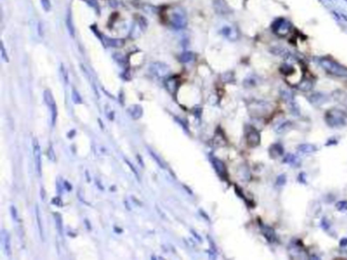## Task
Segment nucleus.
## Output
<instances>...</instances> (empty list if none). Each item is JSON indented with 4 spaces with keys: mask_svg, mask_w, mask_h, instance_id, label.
<instances>
[{
    "mask_svg": "<svg viewBox=\"0 0 347 260\" xmlns=\"http://www.w3.org/2000/svg\"><path fill=\"white\" fill-rule=\"evenodd\" d=\"M320 63H321L322 67L330 74L338 76V77L347 78V67H345V66L339 64V63L335 62L334 60L329 58L321 59Z\"/></svg>",
    "mask_w": 347,
    "mask_h": 260,
    "instance_id": "f257e3e1",
    "label": "nucleus"
},
{
    "mask_svg": "<svg viewBox=\"0 0 347 260\" xmlns=\"http://www.w3.org/2000/svg\"><path fill=\"white\" fill-rule=\"evenodd\" d=\"M325 121L327 125L333 128H338L342 127V126L346 125V119L344 114L337 109H331L326 112L325 115Z\"/></svg>",
    "mask_w": 347,
    "mask_h": 260,
    "instance_id": "f03ea898",
    "label": "nucleus"
},
{
    "mask_svg": "<svg viewBox=\"0 0 347 260\" xmlns=\"http://www.w3.org/2000/svg\"><path fill=\"white\" fill-rule=\"evenodd\" d=\"M170 24L176 30H182L186 26L188 21H186L185 12L180 8H176L172 10L170 14Z\"/></svg>",
    "mask_w": 347,
    "mask_h": 260,
    "instance_id": "7ed1b4c3",
    "label": "nucleus"
},
{
    "mask_svg": "<svg viewBox=\"0 0 347 260\" xmlns=\"http://www.w3.org/2000/svg\"><path fill=\"white\" fill-rule=\"evenodd\" d=\"M44 99L45 102L47 104L48 108L50 109V112H51V122L52 125H55L56 119H57V106H56L55 100L53 98L52 93L49 91V89H46L44 92Z\"/></svg>",
    "mask_w": 347,
    "mask_h": 260,
    "instance_id": "20e7f679",
    "label": "nucleus"
},
{
    "mask_svg": "<svg viewBox=\"0 0 347 260\" xmlns=\"http://www.w3.org/2000/svg\"><path fill=\"white\" fill-rule=\"evenodd\" d=\"M33 154L35 159V166L37 173L39 176L42 175V158H41V148H40L39 141L37 138L33 139Z\"/></svg>",
    "mask_w": 347,
    "mask_h": 260,
    "instance_id": "39448f33",
    "label": "nucleus"
},
{
    "mask_svg": "<svg viewBox=\"0 0 347 260\" xmlns=\"http://www.w3.org/2000/svg\"><path fill=\"white\" fill-rule=\"evenodd\" d=\"M151 72L157 77H165L166 75L169 74V67L164 63L157 62L151 65Z\"/></svg>",
    "mask_w": 347,
    "mask_h": 260,
    "instance_id": "423d86ee",
    "label": "nucleus"
},
{
    "mask_svg": "<svg viewBox=\"0 0 347 260\" xmlns=\"http://www.w3.org/2000/svg\"><path fill=\"white\" fill-rule=\"evenodd\" d=\"M246 139H248V145H251L252 148H255V146L259 145L260 140H261V137H260V133L256 131L255 128L251 127L248 132V136H246Z\"/></svg>",
    "mask_w": 347,
    "mask_h": 260,
    "instance_id": "0eeeda50",
    "label": "nucleus"
},
{
    "mask_svg": "<svg viewBox=\"0 0 347 260\" xmlns=\"http://www.w3.org/2000/svg\"><path fill=\"white\" fill-rule=\"evenodd\" d=\"M261 230H262V233H263L264 237H265V238L268 240L270 243L277 242V240H278V239H277V235H276L275 231L271 228V227L263 225L261 227Z\"/></svg>",
    "mask_w": 347,
    "mask_h": 260,
    "instance_id": "6e6552de",
    "label": "nucleus"
},
{
    "mask_svg": "<svg viewBox=\"0 0 347 260\" xmlns=\"http://www.w3.org/2000/svg\"><path fill=\"white\" fill-rule=\"evenodd\" d=\"M297 151L301 154H313L317 151V146L313 144H309V143H305V144H300L297 146Z\"/></svg>",
    "mask_w": 347,
    "mask_h": 260,
    "instance_id": "1a4fd4ad",
    "label": "nucleus"
},
{
    "mask_svg": "<svg viewBox=\"0 0 347 260\" xmlns=\"http://www.w3.org/2000/svg\"><path fill=\"white\" fill-rule=\"evenodd\" d=\"M213 165H214L217 173L221 176V177H225L226 176V168L224 164L218 159H213Z\"/></svg>",
    "mask_w": 347,
    "mask_h": 260,
    "instance_id": "9d476101",
    "label": "nucleus"
},
{
    "mask_svg": "<svg viewBox=\"0 0 347 260\" xmlns=\"http://www.w3.org/2000/svg\"><path fill=\"white\" fill-rule=\"evenodd\" d=\"M128 113L129 115L131 116L133 119H139L142 117V114H143V109L141 106L139 105H133L131 108L128 109Z\"/></svg>",
    "mask_w": 347,
    "mask_h": 260,
    "instance_id": "9b49d317",
    "label": "nucleus"
},
{
    "mask_svg": "<svg viewBox=\"0 0 347 260\" xmlns=\"http://www.w3.org/2000/svg\"><path fill=\"white\" fill-rule=\"evenodd\" d=\"M65 24H66V28H67L69 35L71 37H75V26H73V21L71 18V10H68L67 15H66V19H65Z\"/></svg>",
    "mask_w": 347,
    "mask_h": 260,
    "instance_id": "f8f14e48",
    "label": "nucleus"
},
{
    "mask_svg": "<svg viewBox=\"0 0 347 260\" xmlns=\"http://www.w3.org/2000/svg\"><path fill=\"white\" fill-rule=\"evenodd\" d=\"M36 218H37V223H38V228H39V233H40V237L42 238V240H44V229H43V224L41 221V215H40V211H39V206L36 205Z\"/></svg>",
    "mask_w": 347,
    "mask_h": 260,
    "instance_id": "ddd939ff",
    "label": "nucleus"
},
{
    "mask_svg": "<svg viewBox=\"0 0 347 260\" xmlns=\"http://www.w3.org/2000/svg\"><path fill=\"white\" fill-rule=\"evenodd\" d=\"M270 154L273 156V158H276V156H282L283 154V148L282 145L280 144H273L270 148Z\"/></svg>",
    "mask_w": 347,
    "mask_h": 260,
    "instance_id": "4468645a",
    "label": "nucleus"
},
{
    "mask_svg": "<svg viewBox=\"0 0 347 260\" xmlns=\"http://www.w3.org/2000/svg\"><path fill=\"white\" fill-rule=\"evenodd\" d=\"M105 40H106V41H105L106 45L110 46V47H115V48H117V47H120V46H122V44H123V41H122V40H119V39L106 38Z\"/></svg>",
    "mask_w": 347,
    "mask_h": 260,
    "instance_id": "2eb2a0df",
    "label": "nucleus"
},
{
    "mask_svg": "<svg viewBox=\"0 0 347 260\" xmlns=\"http://www.w3.org/2000/svg\"><path fill=\"white\" fill-rule=\"evenodd\" d=\"M291 124H292V123L290 122V121H284V122H282L280 125L276 126V132H277V133H284V132H286V131H287V130L290 128V126H291Z\"/></svg>",
    "mask_w": 347,
    "mask_h": 260,
    "instance_id": "dca6fc26",
    "label": "nucleus"
},
{
    "mask_svg": "<svg viewBox=\"0 0 347 260\" xmlns=\"http://www.w3.org/2000/svg\"><path fill=\"white\" fill-rule=\"evenodd\" d=\"M54 216H55L56 228H57L59 234L62 235L63 234V224H62V218H61V215H60V213L55 212L54 213Z\"/></svg>",
    "mask_w": 347,
    "mask_h": 260,
    "instance_id": "f3484780",
    "label": "nucleus"
},
{
    "mask_svg": "<svg viewBox=\"0 0 347 260\" xmlns=\"http://www.w3.org/2000/svg\"><path fill=\"white\" fill-rule=\"evenodd\" d=\"M284 163H287V164H290V165L293 166V167H297V166L300 165V164H299V161L297 160V158H296L295 156L291 155V154L286 156V158L284 159Z\"/></svg>",
    "mask_w": 347,
    "mask_h": 260,
    "instance_id": "a211bd4d",
    "label": "nucleus"
},
{
    "mask_svg": "<svg viewBox=\"0 0 347 260\" xmlns=\"http://www.w3.org/2000/svg\"><path fill=\"white\" fill-rule=\"evenodd\" d=\"M192 59H193V53L189 52V51L182 53L179 57L180 62H182V63H188V62H191Z\"/></svg>",
    "mask_w": 347,
    "mask_h": 260,
    "instance_id": "6ab92c4d",
    "label": "nucleus"
},
{
    "mask_svg": "<svg viewBox=\"0 0 347 260\" xmlns=\"http://www.w3.org/2000/svg\"><path fill=\"white\" fill-rule=\"evenodd\" d=\"M165 85H166V88L168 89L169 92H174L176 91V89H177V81H176L174 78H169L166 81Z\"/></svg>",
    "mask_w": 347,
    "mask_h": 260,
    "instance_id": "aec40b11",
    "label": "nucleus"
},
{
    "mask_svg": "<svg viewBox=\"0 0 347 260\" xmlns=\"http://www.w3.org/2000/svg\"><path fill=\"white\" fill-rule=\"evenodd\" d=\"M47 156H48V159L50 160V161H52V162H55L56 161V155H55L54 148H53V146H52V143H50L49 146H48Z\"/></svg>",
    "mask_w": 347,
    "mask_h": 260,
    "instance_id": "412c9836",
    "label": "nucleus"
},
{
    "mask_svg": "<svg viewBox=\"0 0 347 260\" xmlns=\"http://www.w3.org/2000/svg\"><path fill=\"white\" fill-rule=\"evenodd\" d=\"M148 151H149L150 155H151V156H152V158L154 159L155 161H156V163H157V164H158V165H159L160 167H161V168H165V165H164V163H163V161H162V160L160 159L158 156H157V154H155V152H153L151 148H148Z\"/></svg>",
    "mask_w": 347,
    "mask_h": 260,
    "instance_id": "4be33fe9",
    "label": "nucleus"
},
{
    "mask_svg": "<svg viewBox=\"0 0 347 260\" xmlns=\"http://www.w3.org/2000/svg\"><path fill=\"white\" fill-rule=\"evenodd\" d=\"M72 101L75 102V104H82L83 103L82 97L75 89H72Z\"/></svg>",
    "mask_w": 347,
    "mask_h": 260,
    "instance_id": "5701e85b",
    "label": "nucleus"
},
{
    "mask_svg": "<svg viewBox=\"0 0 347 260\" xmlns=\"http://www.w3.org/2000/svg\"><path fill=\"white\" fill-rule=\"evenodd\" d=\"M3 242H4V248L7 254H10V241H9V235L3 236Z\"/></svg>",
    "mask_w": 347,
    "mask_h": 260,
    "instance_id": "b1692460",
    "label": "nucleus"
},
{
    "mask_svg": "<svg viewBox=\"0 0 347 260\" xmlns=\"http://www.w3.org/2000/svg\"><path fill=\"white\" fill-rule=\"evenodd\" d=\"M40 3H41L42 7L45 11H50V9H51V2H50V0H40Z\"/></svg>",
    "mask_w": 347,
    "mask_h": 260,
    "instance_id": "393cba45",
    "label": "nucleus"
},
{
    "mask_svg": "<svg viewBox=\"0 0 347 260\" xmlns=\"http://www.w3.org/2000/svg\"><path fill=\"white\" fill-rule=\"evenodd\" d=\"M0 51H1V57H2V59L4 60L5 62H8L9 61L8 55L6 54V50H5V47H4V44H3V42H1V49H0Z\"/></svg>",
    "mask_w": 347,
    "mask_h": 260,
    "instance_id": "a878e982",
    "label": "nucleus"
},
{
    "mask_svg": "<svg viewBox=\"0 0 347 260\" xmlns=\"http://www.w3.org/2000/svg\"><path fill=\"white\" fill-rule=\"evenodd\" d=\"M337 208L339 209V211H347V201H340L336 204Z\"/></svg>",
    "mask_w": 347,
    "mask_h": 260,
    "instance_id": "bb28decb",
    "label": "nucleus"
},
{
    "mask_svg": "<svg viewBox=\"0 0 347 260\" xmlns=\"http://www.w3.org/2000/svg\"><path fill=\"white\" fill-rule=\"evenodd\" d=\"M60 69H61L62 76H63V79H64V82H65V83H68L69 78H68V73H67V70H66V68H64V66L61 65V67H60Z\"/></svg>",
    "mask_w": 347,
    "mask_h": 260,
    "instance_id": "cd10ccee",
    "label": "nucleus"
},
{
    "mask_svg": "<svg viewBox=\"0 0 347 260\" xmlns=\"http://www.w3.org/2000/svg\"><path fill=\"white\" fill-rule=\"evenodd\" d=\"M285 182H286V176L284 175V174H282V175H280L278 178H277V185H279V186H283L285 184Z\"/></svg>",
    "mask_w": 347,
    "mask_h": 260,
    "instance_id": "c85d7f7f",
    "label": "nucleus"
},
{
    "mask_svg": "<svg viewBox=\"0 0 347 260\" xmlns=\"http://www.w3.org/2000/svg\"><path fill=\"white\" fill-rule=\"evenodd\" d=\"M124 160H125V162H126V164H127V165H128V167H129V168H131V171H132V173H133V174H135V177H136V178H138V179H139V174H138V172H136V169L135 168V167H133V165L131 164V162H128V161H127V160H126V159H124Z\"/></svg>",
    "mask_w": 347,
    "mask_h": 260,
    "instance_id": "c756f323",
    "label": "nucleus"
},
{
    "mask_svg": "<svg viewBox=\"0 0 347 260\" xmlns=\"http://www.w3.org/2000/svg\"><path fill=\"white\" fill-rule=\"evenodd\" d=\"M10 211H11V215H12V218H13V219H14V221H18V211H16V208L14 207V206L13 205H11L10 206Z\"/></svg>",
    "mask_w": 347,
    "mask_h": 260,
    "instance_id": "7c9ffc66",
    "label": "nucleus"
},
{
    "mask_svg": "<svg viewBox=\"0 0 347 260\" xmlns=\"http://www.w3.org/2000/svg\"><path fill=\"white\" fill-rule=\"evenodd\" d=\"M85 1L88 2V4L91 5L92 7H94L95 9H98L99 8V5L97 4V2L95 1V0H85Z\"/></svg>",
    "mask_w": 347,
    "mask_h": 260,
    "instance_id": "2f4dec72",
    "label": "nucleus"
},
{
    "mask_svg": "<svg viewBox=\"0 0 347 260\" xmlns=\"http://www.w3.org/2000/svg\"><path fill=\"white\" fill-rule=\"evenodd\" d=\"M344 104L346 105V107H347V98H344Z\"/></svg>",
    "mask_w": 347,
    "mask_h": 260,
    "instance_id": "473e14b6",
    "label": "nucleus"
},
{
    "mask_svg": "<svg viewBox=\"0 0 347 260\" xmlns=\"http://www.w3.org/2000/svg\"><path fill=\"white\" fill-rule=\"evenodd\" d=\"M324 1H327V2H332V0H324Z\"/></svg>",
    "mask_w": 347,
    "mask_h": 260,
    "instance_id": "72a5a7b5",
    "label": "nucleus"
},
{
    "mask_svg": "<svg viewBox=\"0 0 347 260\" xmlns=\"http://www.w3.org/2000/svg\"><path fill=\"white\" fill-rule=\"evenodd\" d=\"M346 1H347V0H346Z\"/></svg>",
    "mask_w": 347,
    "mask_h": 260,
    "instance_id": "f704fd0d",
    "label": "nucleus"
}]
</instances>
